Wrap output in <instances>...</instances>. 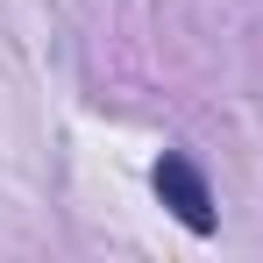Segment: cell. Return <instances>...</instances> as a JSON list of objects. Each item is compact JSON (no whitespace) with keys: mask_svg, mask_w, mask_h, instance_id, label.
<instances>
[{"mask_svg":"<svg viewBox=\"0 0 263 263\" xmlns=\"http://www.w3.org/2000/svg\"><path fill=\"white\" fill-rule=\"evenodd\" d=\"M157 199H164L192 235H214V185H206V171H199L192 157L171 149V157L157 164Z\"/></svg>","mask_w":263,"mask_h":263,"instance_id":"1","label":"cell"}]
</instances>
